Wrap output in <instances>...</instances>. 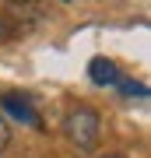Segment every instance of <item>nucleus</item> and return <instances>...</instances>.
I'll list each match as a JSON object with an SVG mask.
<instances>
[{
  "label": "nucleus",
  "mask_w": 151,
  "mask_h": 158,
  "mask_svg": "<svg viewBox=\"0 0 151 158\" xmlns=\"http://www.w3.org/2000/svg\"><path fill=\"white\" fill-rule=\"evenodd\" d=\"M99 127L102 119L91 106H74L67 119H63V134H67V141L74 148H81V151H91V148L99 144Z\"/></svg>",
  "instance_id": "f257e3e1"
},
{
  "label": "nucleus",
  "mask_w": 151,
  "mask_h": 158,
  "mask_svg": "<svg viewBox=\"0 0 151 158\" xmlns=\"http://www.w3.org/2000/svg\"><path fill=\"white\" fill-rule=\"evenodd\" d=\"M0 106L7 109L14 119H21V123H32V127H39V116H35V109H32V102H28L25 95H4L0 98Z\"/></svg>",
  "instance_id": "f03ea898"
},
{
  "label": "nucleus",
  "mask_w": 151,
  "mask_h": 158,
  "mask_svg": "<svg viewBox=\"0 0 151 158\" xmlns=\"http://www.w3.org/2000/svg\"><path fill=\"white\" fill-rule=\"evenodd\" d=\"M88 77L95 81V85H116L120 81V67L112 60H106V56H95L88 63Z\"/></svg>",
  "instance_id": "7ed1b4c3"
},
{
  "label": "nucleus",
  "mask_w": 151,
  "mask_h": 158,
  "mask_svg": "<svg viewBox=\"0 0 151 158\" xmlns=\"http://www.w3.org/2000/svg\"><path fill=\"white\" fill-rule=\"evenodd\" d=\"M116 85H120V91H123V95H137V98H148V88L141 85V81H127V77H120Z\"/></svg>",
  "instance_id": "20e7f679"
},
{
  "label": "nucleus",
  "mask_w": 151,
  "mask_h": 158,
  "mask_svg": "<svg viewBox=\"0 0 151 158\" xmlns=\"http://www.w3.org/2000/svg\"><path fill=\"white\" fill-rule=\"evenodd\" d=\"M7 144H11V127H7V119L0 116V155L7 151Z\"/></svg>",
  "instance_id": "39448f33"
}]
</instances>
